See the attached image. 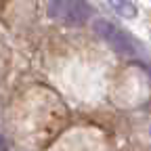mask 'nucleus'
I'll return each instance as SVG.
<instances>
[{"instance_id": "4", "label": "nucleus", "mask_w": 151, "mask_h": 151, "mask_svg": "<svg viewBox=\"0 0 151 151\" xmlns=\"http://www.w3.org/2000/svg\"><path fill=\"white\" fill-rule=\"evenodd\" d=\"M63 2H65V0H48V13H50V17H57L61 13Z\"/></svg>"}, {"instance_id": "1", "label": "nucleus", "mask_w": 151, "mask_h": 151, "mask_svg": "<svg viewBox=\"0 0 151 151\" xmlns=\"http://www.w3.org/2000/svg\"><path fill=\"white\" fill-rule=\"evenodd\" d=\"M92 32L97 34L101 40H105L118 55H134L137 52V46L132 42V38L126 32H122L120 27H116L111 21H107V19H94Z\"/></svg>"}, {"instance_id": "3", "label": "nucleus", "mask_w": 151, "mask_h": 151, "mask_svg": "<svg viewBox=\"0 0 151 151\" xmlns=\"http://www.w3.org/2000/svg\"><path fill=\"white\" fill-rule=\"evenodd\" d=\"M107 4L118 17H124V19H137L139 17V6L132 0H107Z\"/></svg>"}, {"instance_id": "2", "label": "nucleus", "mask_w": 151, "mask_h": 151, "mask_svg": "<svg viewBox=\"0 0 151 151\" xmlns=\"http://www.w3.org/2000/svg\"><path fill=\"white\" fill-rule=\"evenodd\" d=\"M61 15H63L65 25L80 27L90 17V4H88V0H65L63 9H61Z\"/></svg>"}, {"instance_id": "5", "label": "nucleus", "mask_w": 151, "mask_h": 151, "mask_svg": "<svg viewBox=\"0 0 151 151\" xmlns=\"http://www.w3.org/2000/svg\"><path fill=\"white\" fill-rule=\"evenodd\" d=\"M149 130H151V128H149Z\"/></svg>"}]
</instances>
